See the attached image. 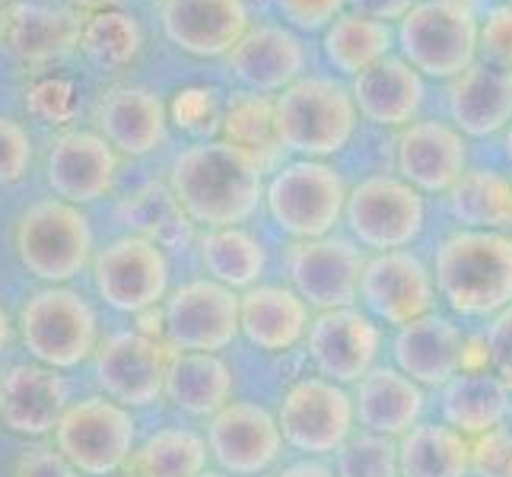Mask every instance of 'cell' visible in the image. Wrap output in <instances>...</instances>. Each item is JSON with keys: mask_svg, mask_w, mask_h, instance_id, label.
Masks as SVG:
<instances>
[{"mask_svg": "<svg viewBox=\"0 0 512 477\" xmlns=\"http://www.w3.org/2000/svg\"><path fill=\"white\" fill-rule=\"evenodd\" d=\"M172 201L207 229L239 226L264 201V166L229 140H201L179 153L169 175Z\"/></svg>", "mask_w": 512, "mask_h": 477, "instance_id": "obj_1", "label": "cell"}, {"mask_svg": "<svg viewBox=\"0 0 512 477\" xmlns=\"http://www.w3.org/2000/svg\"><path fill=\"white\" fill-rule=\"evenodd\" d=\"M436 290L465 318H493L512 306V236L458 229L436 249Z\"/></svg>", "mask_w": 512, "mask_h": 477, "instance_id": "obj_2", "label": "cell"}, {"mask_svg": "<svg viewBox=\"0 0 512 477\" xmlns=\"http://www.w3.org/2000/svg\"><path fill=\"white\" fill-rule=\"evenodd\" d=\"M357 102L344 80L306 74L274 96V134L296 159H325L341 153L357 131Z\"/></svg>", "mask_w": 512, "mask_h": 477, "instance_id": "obj_3", "label": "cell"}, {"mask_svg": "<svg viewBox=\"0 0 512 477\" xmlns=\"http://www.w3.org/2000/svg\"><path fill=\"white\" fill-rule=\"evenodd\" d=\"M481 16L446 0H417L395 23L398 55L420 77L455 80L478 61Z\"/></svg>", "mask_w": 512, "mask_h": 477, "instance_id": "obj_4", "label": "cell"}, {"mask_svg": "<svg viewBox=\"0 0 512 477\" xmlns=\"http://www.w3.org/2000/svg\"><path fill=\"white\" fill-rule=\"evenodd\" d=\"M347 194L341 172L325 159H293L271 175L264 204L287 236L306 242L331 236V229L344 217Z\"/></svg>", "mask_w": 512, "mask_h": 477, "instance_id": "obj_5", "label": "cell"}, {"mask_svg": "<svg viewBox=\"0 0 512 477\" xmlns=\"http://www.w3.org/2000/svg\"><path fill=\"white\" fill-rule=\"evenodd\" d=\"M16 255L32 277L45 280L51 287L67 284L93 258L90 220L70 201H35L16 223Z\"/></svg>", "mask_w": 512, "mask_h": 477, "instance_id": "obj_6", "label": "cell"}, {"mask_svg": "<svg viewBox=\"0 0 512 477\" xmlns=\"http://www.w3.org/2000/svg\"><path fill=\"white\" fill-rule=\"evenodd\" d=\"M20 334L35 363L74 369L96 350L99 322L86 299L67 287H45L20 312Z\"/></svg>", "mask_w": 512, "mask_h": 477, "instance_id": "obj_7", "label": "cell"}, {"mask_svg": "<svg viewBox=\"0 0 512 477\" xmlns=\"http://www.w3.org/2000/svg\"><path fill=\"white\" fill-rule=\"evenodd\" d=\"M134 417L112 398H86L64 411L55 443L80 474L109 477L134 455Z\"/></svg>", "mask_w": 512, "mask_h": 477, "instance_id": "obj_8", "label": "cell"}, {"mask_svg": "<svg viewBox=\"0 0 512 477\" xmlns=\"http://www.w3.org/2000/svg\"><path fill=\"white\" fill-rule=\"evenodd\" d=\"M344 220L363 249L392 252L420 236L427 207H423V194L401 175H369L350 188Z\"/></svg>", "mask_w": 512, "mask_h": 477, "instance_id": "obj_9", "label": "cell"}, {"mask_svg": "<svg viewBox=\"0 0 512 477\" xmlns=\"http://www.w3.org/2000/svg\"><path fill=\"white\" fill-rule=\"evenodd\" d=\"M277 423L284 443H290L296 452H341L353 433V423H357V404L344 392V385L325 376H309L287 388Z\"/></svg>", "mask_w": 512, "mask_h": 477, "instance_id": "obj_10", "label": "cell"}, {"mask_svg": "<svg viewBox=\"0 0 512 477\" xmlns=\"http://www.w3.org/2000/svg\"><path fill=\"white\" fill-rule=\"evenodd\" d=\"M99 296L118 312H147L169 290L166 252L147 236H121L93 258Z\"/></svg>", "mask_w": 512, "mask_h": 477, "instance_id": "obj_11", "label": "cell"}, {"mask_svg": "<svg viewBox=\"0 0 512 477\" xmlns=\"http://www.w3.org/2000/svg\"><path fill=\"white\" fill-rule=\"evenodd\" d=\"M239 303L242 296L217 280H191L166 299L163 328L169 344L182 353H217L229 347L242 334Z\"/></svg>", "mask_w": 512, "mask_h": 477, "instance_id": "obj_12", "label": "cell"}, {"mask_svg": "<svg viewBox=\"0 0 512 477\" xmlns=\"http://www.w3.org/2000/svg\"><path fill=\"white\" fill-rule=\"evenodd\" d=\"M360 299L366 312L385 325H408L433 312V271L408 249L376 252L360 277Z\"/></svg>", "mask_w": 512, "mask_h": 477, "instance_id": "obj_13", "label": "cell"}, {"mask_svg": "<svg viewBox=\"0 0 512 477\" xmlns=\"http://www.w3.org/2000/svg\"><path fill=\"white\" fill-rule=\"evenodd\" d=\"M363 268L366 258L360 255V245L341 236L296 242L290 252L293 290L322 312L347 309L360 296Z\"/></svg>", "mask_w": 512, "mask_h": 477, "instance_id": "obj_14", "label": "cell"}, {"mask_svg": "<svg viewBox=\"0 0 512 477\" xmlns=\"http://www.w3.org/2000/svg\"><path fill=\"white\" fill-rule=\"evenodd\" d=\"M207 449L226 474L252 477L277 462L284 449V433L271 411L252 401H229L223 411L210 417Z\"/></svg>", "mask_w": 512, "mask_h": 477, "instance_id": "obj_15", "label": "cell"}, {"mask_svg": "<svg viewBox=\"0 0 512 477\" xmlns=\"http://www.w3.org/2000/svg\"><path fill=\"white\" fill-rule=\"evenodd\" d=\"M398 175L420 194H449L468 172L465 134L452 121L420 118L398 134Z\"/></svg>", "mask_w": 512, "mask_h": 477, "instance_id": "obj_16", "label": "cell"}, {"mask_svg": "<svg viewBox=\"0 0 512 477\" xmlns=\"http://www.w3.org/2000/svg\"><path fill=\"white\" fill-rule=\"evenodd\" d=\"M172 353L147 334H115L96 353V379L112 401L125 408H147L166 395V369Z\"/></svg>", "mask_w": 512, "mask_h": 477, "instance_id": "obj_17", "label": "cell"}, {"mask_svg": "<svg viewBox=\"0 0 512 477\" xmlns=\"http://www.w3.org/2000/svg\"><path fill=\"white\" fill-rule=\"evenodd\" d=\"M226 64L249 93L277 96L299 77H306L309 55L299 32H293L290 26L258 23L229 51Z\"/></svg>", "mask_w": 512, "mask_h": 477, "instance_id": "obj_18", "label": "cell"}, {"mask_svg": "<svg viewBox=\"0 0 512 477\" xmlns=\"http://www.w3.org/2000/svg\"><path fill=\"white\" fill-rule=\"evenodd\" d=\"M379 328L369 315L347 309L322 312L309 325V357L319 376L353 385L360 382L379 357Z\"/></svg>", "mask_w": 512, "mask_h": 477, "instance_id": "obj_19", "label": "cell"}, {"mask_svg": "<svg viewBox=\"0 0 512 477\" xmlns=\"http://www.w3.org/2000/svg\"><path fill=\"white\" fill-rule=\"evenodd\" d=\"M249 29L245 0H163L166 39L191 58H226Z\"/></svg>", "mask_w": 512, "mask_h": 477, "instance_id": "obj_20", "label": "cell"}, {"mask_svg": "<svg viewBox=\"0 0 512 477\" xmlns=\"http://www.w3.org/2000/svg\"><path fill=\"white\" fill-rule=\"evenodd\" d=\"M118 179V150L96 131H64L48 153V185L61 201L90 204Z\"/></svg>", "mask_w": 512, "mask_h": 477, "instance_id": "obj_21", "label": "cell"}, {"mask_svg": "<svg viewBox=\"0 0 512 477\" xmlns=\"http://www.w3.org/2000/svg\"><path fill=\"white\" fill-rule=\"evenodd\" d=\"M67 408V385L58 376V369L42 363H20L10 366L7 376L0 379V420L10 433H55Z\"/></svg>", "mask_w": 512, "mask_h": 477, "instance_id": "obj_22", "label": "cell"}, {"mask_svg": "<svg viewBox=\"0 0 512 477\" xmlns=\"http://www.w3.org/2000/svg\"><path fill=\"white\" fill-rule=\"evenodd\" d=\"M395 360L404 376L417 385H446L465 369L468 344L465 334L452 325L446 315H420L414 322L398 328Z\"/></svg>", "mask_w": 512, "mask_h": 477, "instance_id": "obj_23", "label": "cell"}, {"mask_svg": "<svg viewBox=\"0 0 512 477\" xmlns=\"http://www.w3.org/2000/svg\"><path fill=\"white\" fill-rule=\"evenodd\" d=\"M350 93L363 121L401 131L417 121L427 86L401 55H388L385 61L363 70L357 80H350Z\"/></svg>", "mask_w": 512, "mask_h": 477, "instance_id": "obj_24", "label": "cell"}, {"mask_svg": "<svg viewBox=\"0 0 512 477\" xmlns=\"http://www.w3.org/2000/svg\"><path fill=\"white\" fill-rule=\"evenodd\" d=\"M96 121L102 137L118 153L128 156H147L160 150L169 137V118L166 105L147 86H115L96 109Z\"/></svg>", "mask_w": 512, "mask_h": 477, "instance_id": "obj_25", "label": "cell"}, {"mask_svg": "<svg viewBox=\"0 0 512 477\" xmlns=\"http://www.w3.org/2000/svg\"><path fill=\"white\" fill-rule=\"evenodd\" d=\"M449 121L465 137H493L512 125V70L474 61L449 80Z\"/></svg>", "mask_w": 512, "mask_h": 477, "instance_id": "obj_26", "label": "cell"}, {"mask_svg": "<svg viewBox=\"0 0 512 477\" xmlns=\"http://www.w3.org/2000/svg\"><path fill=\"white\" fill-rule=\"evenodd\" d=\"M245 341L264 353H284L309 334V303L287 287H252L239 303Z\"/></svg>", "mask_w": 512, "mask_h": 477, "instance_id": "obj_27", "label": "cell"}, {"mask_svg": "<svg viewBox=\"0 0 512 477\" xmlns=\"http://www.w3.org/2000/svg\"><path fill=\"white\" fill-rule=\"evenodd\" d=\"M357 420L369 433L401 439L417 427L423 414L420 385L401 369H369L357 388Z\"/></svg>", "mask_w": 512, "mask_h": 477, "instance_id": "obj_28", "label": "cell"}, {"mask_svg": "<svg viewBox=\"0 0 512 477\" xmlns=\"http://www.w3.org/2000/svg\"><path fill=\"white\" fill-rule=\"evenodd\" d=\"M509 414V385L487 369H462L443 385V420L468 439L503 427Z\"/></svg>", "mask_w": 512, "mask_h": 477, "instance_id": "obj_29", "label": "cell"}, {"mask_svg": "<svg viewBox=\"0 0 512 477\" xmlns=\"http://www.w3.org/2000/svg\"><path fill=\"white\" fill-rule=\"evenodd\" d=\"M395 48V26L357 10H344L322 32V55L344 80H357L363 70L395 55Z\"/></svg>", "mask_w": 512, "mask_h": 477, "instance_id": "obj_30", "label": "cell"}, {"mask_svg": "<svg viewBox=\"0 0 512 477\" xmlns=\"http://www.w3.org/2000/svg\"><path fill=\"white\" fill-rule=\"evenodd\" d=\"M166 398L194 417H214L233 398V373L217 353H172Z\"/></svg>", "mask_w": 512, "mask_h": 477, "instance_id": "obj_31", "label": "cell"}, {"mask_svg": "<svg viewBox=\"0 0 512 477\" xmlns=\"http://www.w3.org/2000/svg\"><path fill=\"white\" fill-rule=\"evenodd\" d=\"M401 477H468L471 439L449 423H417L398 443Z\"/></svg>", "mask_w": 512, "mask_h": 477, "instance_id": "obj_32", "label": "cell"}, {"mask_svg": "<svg viewBox=\"0 0 512 477\" xmlns=\"http://www.w3.org/2000/svg\"><path fill=\"white\" fill-rule=\"evenodd\" d=\"M449 210L462 229L512 236V179L493 169H471L449 191Z\"/></svg>", "mask_w": 512, "mask_h": 477, "instance_id": "obj_33", "label": "cell"}, {"mask_svg": "<svg viewBox=\"0 0 512 477\" xmlns=\"http://www.w3.org/2000/svg\"><path fill=\"white\" fill-rule=\"evenodd\" d=\"M201 261L210 280H217V284L229 290H252L264 274L268 255H264L261 242L252 233H245L242 226H223L204 233Z\"/></svg>", "mask_w": 512, "mask_h": 477, "instance_id": "obj_34", "label": "cell"}, {"mask_svg": "<svg viewBox=\"0 0 512 477\" xmlns=\"http://www.w3.org/2000/svg\"><path fill=\"white\" fill-rule=\"evenodd\" d=\"M207 443L191 430L169 427L153 433L131 455L134 477H198L207 471Z\"/></svg>", "mask_w": 512, "mask_h": 477, "instance_id": "obj_35", "label": "cell"}, {"mask_svg": "<svg viewBox=\"0 0 512 477\" xmlns=\"http://www.w3.org/2000/svg\"><path fill=\"white\" fill-rule=\"evenodd\" d=\"M140 45H144V35L134 16L121 13V10H102L93 13L90 20L83 23L80 32V48L83 55L102 64V67H125L140 55Z\"/></svg>", "mask_w": 512, "mask_h": 477, "instance_id": "obj_36", "label": "cell"}, {"mask_svg": "<svg viewBox=\"0 0 512 477\" xmlns=\"http://www.w3.org/2000/svg\"><path fill=\"white\" fill-rule=\"evenodd\" d=\"M80 32L83 26L74 23V16L42 10V7H23L16 10L10 39L20 55L48 58V55H61L64 48H70V42L80 45Z\"/></svg>", "mask_w": 512, "mask_h": 477, "instance_id": "obj_37", "label": "cell"}, {"mask_svg": "<svg viewBox=\"0 0 512 477\" xmlns=\"http://www.w3.org/2000/svg\"><path fill=\"white\" fill-rule=\"evenodd\" d=\"M223 140L255 153L258 159L264 150H280L277 134H274V96L245 93L242 99L229 105ZM261 166H264V159H261Z\"/></svg>", "mask_w": 512, "mask_h": 477, "instance_id": "obj_38", "label": "cell"}, {"mask_svg": "<svg viewBox=\"0 0 512 477\" xmlns=\"http://www.w3.org/2000/svg\"><path fill=\"white\" fill-rule=\"evenodd\" d=\"M338 477H401L398 443L379 433L347 439L338 452Z\"/></svg>", "mask_w": 512, "mask_h": 477, "instance_id": "obj_39", "label": "cell"}, {"mask_svg": "<svg viewBox=\"0 0 512 477\" xmlns=\"http://www.w3.org/2000/svg\"><path fill=\"white\" fill-rule=\"evenodd\" d=\"M478 61L500 70H512V4H490L481 13Z\"/></svg>", "mask_w": 512, "mask_h": 477, "instance_id": "obj_40", "label": "cell"}, {"mask_svg": "<svg viewBox=\"0 0 512 477\" xmlns=\"http://www.w3.org/2000/svg\"><path fill=\"white\" fill-rule=\"evenodd\" d=\"M280 23L293 32H325L347 10V0H271Z\"/></svg>", "mask_w": 512, "mask_h": 477, "instance_id": "obj_41", "label": "cell"}, {"mask_svg": "<svg viewBox=\"0 0 512 477\" xmlns=\"http://www.w3.org/2000/svg\"><path fill=\"white\" fill-rule=\"evenodd\" d=\"M471 474L512 477V430L497 427L478 439H471Z\"/></svg>", "mask_w": 512, "mask_h": 477, "instance_id": "obj_42", "label": "cell"}, {"mask_svg": "<svg viewBox=\"0 0 512 477\" xmlns=\"http://www.w3.org/2000/svg\"><path fill=\"white\" fill-rule=\"evenodd\" d=\"M32 163V140L20 121L0 115V185L20 182Z\"/></svg>", "mask_w": 512, "mask_h": 477, "instance_id": "obj_43", "label": "cell"}, {"mask_svg": "<svg viewBox=\"0 0 512 477\" xmlns=\"http://www.w3.org/2000/svg\"><path fill=\"white\" fill-rule=\"evenodd\" d=\"M484 357L490 363V373H497L506 385H512V306L490 318L484 334Z\"/></svg>", "mask_w": 512, "mask_h": 477, "instance_id": "obj_44", "label": "cell"}, {"mask_svg": "<svg viewBox=\"0 0 512 477\" xmlns=\"http://www.w3.org/2000/svg\"><path fill=\"white\" fill-rule=\"evenodd\" d=\"M80 471L51 446H32L16 462V477H77Z\"/></svg>", "mask_w": 512, "mask_h": 477, "instance_id": "obj_45", "label": "cell"}, {"mask_svg": "<svg viewBox=\"0 0 512 477\" xmlns=\"http://www.w3.org/2000/svg\"><path fill=\"white\" fill-rule=\"evenodd\" d=\"M414 4L417 0H347V10L366 13L382 23H398V20H404V13H408Z\"/></svg>", "mask_w": 512, "mask_h": 477, "instance_id": "obj_46", "label": "cell"}, {"mask_svg": "<svg viewBox=\"0 0 512 477\" xmlns=\"http://www.w3.org/2000/svg\"><path fill=\"white\" fill-rule=\"evenodd\" d=\"M280 477H338L331 468H325L322 462H296L290 468H284Z\"/></svg>", "mask_w": 512, "mask_h": 477, "instance_id": "obj_47", "label": "cell"}, {"mask_svg": "<svg viewBox=\"0 0 512 477\" xmlns=\"http://www.w3.org/2000/svg\"><path fill=\"white\" fill-rule=\"evenodd\" d=\"M70 7L77 10H93V13H102V10H115L121 0H67Z\"/></svg>", "mask_w": 512, "mask_h": 477, "instance_id": "obj_48", "label": "cell"}, {"mask_svg": "<svg viewBox=\"0 0 512 477\" xmlns=\"http://www.w3.org/2000/svg\"><path fill=\"white\" fill-rule=\"evenodd\" d=\"M10 315H7V309L4 306H0V350H4L7 347V341H10Z\"/></svg>", "mask_w": 512, "mask_h": 477, "instance_id": "obj_49", "label": "cell"}, {"mask_svg": "<svg viewBox=\"0 0 512 477\" xmlns=\"http://www.w3.org/2000/svg\"><path fill=\"white\" fill-rule=\"evenodd\" d=\"M446 4H455V7H465V10H471V13H478V7L487 4V0H446Z\"/></svg>", "mask_w": 512, "mask_h": 477, "instance_id": "obj_50", "label": "cell"}, {"mask_svg": "<svg viewBox=\"0 0 512 477\" xmlns=\"http://www.w3.org/2000/svg\"><path fill=\"white\" fill-rule=\"evenodd\" d=\"M503 147H506V159H509V166H512V125L506 128V137H503Z\"/></svg>", "mask_w": 512, "mask_h": 477, "instance_id": "obj_51", "label": "cell"}, {"mask_svg": "<svg viewBox=\"0 0 512 477\" xmlns=\"http://www.w3.org/2000/svg\"><path fill=\"white\" fill-rule=\"evenodd\" d=\"M198 477H226V474H220V471H204V474H198Z\"/></svg>", "mask_w": 512, "mask_h": 477, "instance_id": "obj_52", "label": "cell"}, {"mask_svg": "<svg viewBox=\"0 0 512 477\" xmlns=\"http://www.w3.org/2000/svg\"><path fill=\"white\" fill-rule=\"evenodd\" d=\"M506 4H512V0H506Z\"/></svg>", "mask_w": 512, "mask_h": 477, "instance_id": "obj_53", "label": "cell"}]
</instances>
